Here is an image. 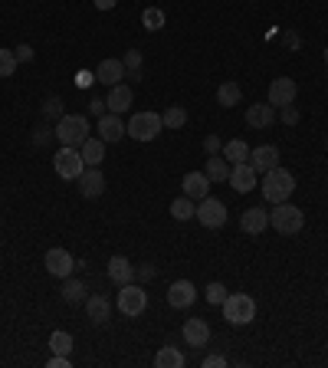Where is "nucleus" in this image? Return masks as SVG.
<instances>
[{"label":"nucleus","instance_id":"obj_1","mask_svg":"<svg viewBox=\"0 0 328 368\" xmlns=\"http://www.w3.org/2000/svg\"><path fill=\"white\" fill-rule=\"evenodd\" d=\"M262 198L269 201V204H282V201L292 198V191H296V174L286 168H272L262 174Z\"/></svg>","mask_w":328,"mask_h":368},{"label":"nucleus","instance_id":"obj_2","mask_svg":"<svg viewBox=\"0 0 328 368\" xmlns=\"http://www.w3.org/2000/svg\"><path fill=\"white\" fill-rule=\"evenodd\" d=\"M269 224L276 234L282 237H296L305 227V214H302L296 204H289V201H282V204H276V208L269 210Z\"/></svg>","mask_w":328,"mask_h":368},{"label":"nucleus","instance_id":"obj_3","mask_svg":"<svg viewBox=\"0 0 328 368\" xmlns=\"http://www.w3.org/2000/svg\"><path fill=\"white\" fill-rule=\"evenodd\" d=\"M56 138L66 148H83V142L89 138V119L85 115H63L56 122Z\"/></svg>","mask_w":328,"mask_h":368},{"label":"nucleus","instance_id":"obj_4","mask_svg":"<svg viewBox=\"0 0 328 368\" xmlns=\"http://www.w3.org/2000/svg\"><path fill=\"white\" fill-rule=\"evenodd\" d=\"M220 309H224V319L230 322V326H250V322L256 319V302L246 293H230Z\"/></svg>","mask_w":328,"mask_h":368},{"label":"nucleus","instance_id":"obj_5","mask_svg":"<svg viewBox=\"0 0 328 368\" xmlns=\"http://www.w3.org/2000/svg\"><path fill=\"white\" fill-rule=\"evenodd\" d=\"M125 129H128V135L135 142H154L161 135V129H164V122H161L158 112H138Z\"/></svg>","mask_w":328,"mask_h":368},{"label":"nucleus","instance_id":"obj_6","mask_svg":"<svg viewBox=\"0 0 328 368\" xmlns=\"http://www.w3.org/2000/svg\"><path fill=\"white\" fill-rule=\"evenodd\" d=\"M53 168H56V174L59 178H66V181H79V174L85 171V161H83V155L75 148H59V155L53 158Z\"/></svg>","mask_w":328,"mask_h":368},{"label":"nucleus","instance_id":"obj_7","mask_svg":"<svg viewBox=\"0 0 328 368\" xmlns=\"http://www.w3.org/2000/svg\"><path fill=\"white\" fill-rule=\"evenodd\" d=\"M119 309H122V316L135 319V316H141V312L148 309V293L135 283H125L122 293H119Z\"/></svg>","mask_w":328,"mask_h":368},{"label":"nucleus","instance_id":"obj_8","mask_svg":"<svg viewBox=\"0 0 328 368\" xmlns=\"http://www.w3.org/2000/svg\"><path fill=\"white\" fill-rule=\"evenodd\" d=\"M197 220L204 227H210V230H217V227H224L226 224V204L224 201H217V198H210L207 194L200 204H197V214H194Z\"/></svg>","mask_w":328,"mask_h":368},{"label":"nucleus","instance_id":"obj_9","mask_svg":"<svg viewBox=\"0 0 328 368\" xmlns=\"http://www.w3.org/2000/svg\"><path fill=\"white\" fill-rule=\"evenodd\" d=\"M43 263H47V273L49 276H59V280L73 276V270H75L73 254H69V250H63V247H53V250H47Z\"/></svg>","mask_w":328,"mask_h":368},{"label":"nucleus","instance_id":"obj_10","mask_svg":"<svg viewBox=\"0 0 328 368\" xmlns=\"http://www.w3.org/2000/svg\"><path fill=\"white\" fill-rule=\"evenodd\" d=\"M250 165H253L256 174H266V171L279 168V148L276 145H260V148L250 151Z\"/></svg>","mask_w":328,"mask_h":368},{"label":"nucleus","instance_id":"obj_11","mask_svg":"<svg viewBox=\"0 0 328 368\" xmlns=\"http://www.w3.org/2000/svg\"><path fill=\"white\" fill-rule=\"evenodd\" d=\"M296 79H289V76H279V79H272L269 83V105H289L296 102Z\"/></svg>","mask_w":328,"mask_h":368},{"label":"nucleus","instance_id":"obj_12","mask_svg":"<svg viewBox=\"0 0 328 368\" xmlns=\"http://www.w3.org/2000/svg\"><path fill=\"white\" fill-rule=\"evenodd\" d=\"M230 188L233 191H240V194H250V191L256 188V171H253V165L250 161H243V165H233L230 168Z\"/></svg>","mask_w":328,"mask_h":368},{"label":"nucleus","instance_id":"obj_13","mask_svg":"<svg viewBox=\"0 0 328 368\" xmlns=\"http://www.w3.org/2000/svg\"><path fill=\"white\" fill-rule=\"evenodd\" d=\"M125 76H128V73H125V63H122V59H102V63L95 66V83H105L109 89L122 83Z\"/></svg>","mask_w":328,"mask_h":368},{"label":"nucleus","instance_id":"obj_14","mask_svg":"<svg viewBox=\"0 0 328 368\" xmlns=\"http://www.w3.org/2000/svg\"><path fill=\"white\" fill-rule=\"evenodd\" d=\"M125 135H128V129H125L122 119H119L115 112H105L102 119H99V138H102L105 145H109V142H112V145L122 142Z\"/></svg>","mask_w":328,"mask_h":368},{"label":"nucleus","instance_id":"obj_15","mask_svg":"<svg viewBox=\"0 0 328 368\" xmlns=\"http://www.w3.org/2000/svg\"><path fill=\"white\" fill-rule=\"evenodd\" d=\"M194 299H197V286L190 283V280H178V283H171L168 302L174 306V309H188V306H194Z\"/></svg>","mask_w":328,"mask_h":368},{"label":"nucleus","instance_id":"obj_16","mask_svg":"<svg viewBox=\"0 0 328 368\" xmlns=\"http://www.w3.org/2000/svg\"><path fill=\"white\" fill-rule=\"evenodd\" d=\"M181 188H184V194L190 201H204L210 194V178H207L204 171H188L184 181H181Z\"/></svg>","mask_w":328,"mask_h":368},{"label":"nucleus","instance_id":"obj_17","mask_svg":"<svg viewBox=\"0 0 328 368\" xmlns=\"http://www.w3.org/2000/svg\"><path fill=\"white\" fill-rule=\"evenodd\" d=\"M266 227H269V210L266 208H246L243 210V218H240V230H243V234L256 237V234H262Z\"/></svg>","mask_w":328,"mask_h":368},{"label":"nucleus","instance_id":"obj_18","mask_svg":"<svg viewBox=\"0 0 328 368\" xmlns=\"http://www.w3.org/2000/svg\"><path fill=\"white\" fill-rule=\"evenodd\" d=\"M181 332H184V342H188L190 349H204L207 342H210V326L204 319H188Z\"/></svg>","mask_w":328,"mask_h":368},{"label":"nucleus","instance_id":"obj_19","mask_svg":"<svg viewBox=\"0 0 328 368\" xmlns=\"http://www.w3.org/2000/svg\"><path fill=\"white\" fill-rule=\"evenodd\" d=\"M272 122H276V105L256 102L246 109V125H250V129H269Z\"/></svg>","mask_w":328,"mask_h":368},{"label":"nucleus","instance_id":"obj_20","mask_svg":"<svg viewBox=\"0 0 328 368\" xmlns=\"http://www.w3.org/2000/svg\"><path fill=\"white\" fill-rule=\"evenodd\" d=\"M79 191H83V198H99L105 191V174L99 168H89L79 174Z\"/></svg>","mask_w":328,"mask_h":368},{"label":"nucleus","instance_id":"obj_21","mask_svg":"<svg viewBox=\"0 0 328 368\" xmlns=\"http://www.w3.org/2000/svg\"><path fill=\"white\" fill-rule=\"evenodd\" d=\"M109 280H115L119 286L131 283L135 280V263H131L128 256H112L109 260Z\"/></svg>","mask_w":328,"mask_h":368},{"label":"nucleus","instance_id":"obj_22","mask_svg":"<svg viewBox=\"0 0 328 368\" xmlns=\"http://www.w3.org/2000/svg\"><path fill=\"white\" fill-rule=\"evenodd\" d=\"M85 316H89V322H95V326H105L109 316H112V306H109L105 296H89V299H85Z\"/></svg>","mask_w":328,"mask_h":368},{"label":"nucleus","instance_id":"obj_23","mask_svg":"<svg viewBox=\"0 0 328 368\" xmlns=\"http://www.w3.org/2000/svg\"><path fill=\"white\" fill-rule=\"evenodd\" d=\"M105 105H109V109H112L115 115L128 112V109H131V89H128L125 83L112 85V89H109V99H105Z\"/></svg>","mask_w":328,"mask_h":368},{"label":"nucleus","instance_id":"obj_24","mask_svg":"<svg viewBox=\"0 0 328 368\" xmlns=\"http://www.w3.org/2000/svg\"><path fill=\"white\" fill-rule=\"evenodd\" d=\"M79 155H83V161L89 165V168H99V165L105 161V142L102 138H85Z\"/></svg>","mask_w":328,"mask_h":368},{"label":"nucleus","instance_id":"obj_25","mask_svg":"<svg viewBox=\"0 0 328 368\" xmlns=\"http://www.w3.org/2000/svg\"><path fill=\"white\" fill-rule=\"evenodd\" d=\"M250 145L243 142V138H233V142L224 145V158L230 161V165H243V161H250Z\"/></svg>","mask_w":328,"mask_h":368},{"label":"nucleus","instance_id":"obj_26","mask_svg":"<svg viewBox=\"0 0 328 368\" xmlns=\"http://www.w3.org/2000/svg\"><path fill=\"white\" fill-rule=\"evenodd\" d=\"M240 99H243V89H240L236 83H224L220 89H217V105H224V109L240 105Z\"/></svg>","mask_w":328,"mask_h":368},{"label":"nucleus","instance_id":"obj_27","mask_svg":"<svg viewBox=\"0 0 328 368\" xmlns=\"http://www.w3.org/2000/svg\"><path fill=\"white\" fill-rule=\"evenodd\" d=\"M154 365L158 368H184V352L174 349V345H164V349L154 355Z\"/></svg>","mask_w":328,"mask_h":368},{"label":"nucleus","instance_id":"obj_28","mask_svg":"<svg viewBox=\"0 0 328 368\" xmlns=\"http://www.w3.org/2000/svg\"><path fill=\"white\" fill-rule=\"evenodd\" d=\"M204 174L210 181H226V178H230V165H226V158H217V155H210V158H207Z\"/></svg>","mask_w":328,"mask_h":368},{"label":"nucleus","instance_id":"obj_29","mask_svg":"<svg viewBox=\"0 0 328 368\" xmlns=\"http://www.w3.org/2000/svg\"><path fill=\"white\" fill-rule=\"evenodd\" d=\"M197 214V204L184 194V198H178V201H171V218L174 220H190Z\"/></svg>","mask_w":328,"mask_h":368},{"label":"nucleus","instance_id":"obj_30","mask_svg":"<svg viewBox=\"0 0 328 368\" xmlns=\"http://www.w3.org/2000/svg\"><path fill=\"white\" fill-rule=\"evenodd\" d=\"M73 336L69 332H63V329H56L53 336H49V349H53V355H69L73 352Z\"/></svg>","mask_w":328,"mask_h":368},{"label":"nucleus","instance_id":"obj_31","mask_svg":"<svg viewBox=\"0 0 328 368\" xmlns=\"http://www.w3.org/2000/svg\"><path fill=\"white\" fill-rule=\"evenodd\" d=\"M161 122H164V129H184V122H188V112H184V105H171V109H164Z\"/></svg>","mask_w":328,"mask_h":368},{"label":"nucleus","instance_id":"obj_32","mask_svg":"<svg viewBox=\"0 0 328 368\" xmlns=\"http://www.w3.org/2000/svg\"><path fill=\"white\" fill-rule=\"evenodd\" d=\"M141 27L151 30V33L161 30V27H164V10H161V7H148L145 13H141Z\"/></svg>","mask_w":328,"mask_h":368},{"label":"nucleus","instance_id":"obj_33","mask_svg":"<svg viewBox=\"0 0 328 368\" xmlns=\"http://www.w3.org/2000/svg\"><path fill=\"white\" fill-rule=\"evenodd\" d=\"M63 299L66 302H83L85 299V286L79 283V280H69V276H66V283H63Z\"/></svg>","mask_w":328,"mask_h":368},{"label":"nucleus","instance_id":"obj_34","mask_svg":"<svg viewBox=\"0 0 328 368\" xmlns=\"http://www.w3.org/2000/svg\"><path fill=\"white\" fill-rule=\"evenodd\" d=\"M13 69H17V53L13 49H0V79L13 76Z\"/></svg>","mask_w":328,"mask_h":368},{"label":"nucleus","instance_id":"obj_35","mask_svg":"<svg viewBox=\"0 0 328 368\" xmlns=\"http://www.w3.org/2000/svg\"><path fill=\"white\" fill-rule=\"evenodd\" d=\"M122 63H125V73H131V79H138V73H141V53L138 49H128Z\"/></svg>","mask_w":328,"mask_h":368},{"label":"nucleus","instance_id":"obj_36","mask_svg":"<svg viewBox=\"0 0 328 368\" xmlns=\"http://www.w3.org/2000/svg\"><path fill=\"white\" fill-rule=\"evenodd\" d=\"M226 286L224 283H210L207 286V302H210V306H224V299H226Z\"/></svg>","mask_w":328,"mask_h":368},{"label":"nucleus","instance_id":"obj_37","mask_svg":"<svg viewBox=\"0 0 328 368\" xmlns=\"http://www.w3.org/2000/svg\"><path fill=\"white\" fill-rule=\"evenodd\" d=\"M43 115H47V119H63V99H56V95H53V99H47V102H43Z\"/></svg>","mask_w":328,"mask_h":368},{"label":"nucleus","instance_id":"obj_38","mask_svg":"<svg viewBox=\"0 0 328 368\" xmlns=\"http://www.w3.org/2000/svg\"><path fill=\"white\" fill-rule=\"evenodd\" d=\"M53 135H56L53 129H47V125H37V129H33V145H47Z\"/></svg>","mask_w":328,"mask_h":368},{"label":"nucleus","instance_id":"obj_39","mask_svg":"<svg viewBox=\"0 0 328 368\" xmlns=\"http://www.w3.org/2000/svg\"><path fill=\"white\" fill-rule=\"evenodd\" d=\"M279 109H282V122H286V125H296V122H299V109H296V102L279 105Z\"/></svg>","mask_w":328,"mask_h":368},{"label":"nucleus","instance_id":"obj_40","mask_svg":"<svg viewBox=\"0 0 328 368\" xmlns=\"http://www.w3.org/2000/svg\"><path fill=\"white\" fill-rule=\"evenodd\" d=\"M13 53H17V63H33V57H37V53H33V47H27V43H23V47H17Z\"/></svg>","mask_w":328,"mask_h":368},{"label":"nucleus","instance_id":"obj_41","mask_svg":"<svg viewBox=\"0 0 328 368\" xmlns=\"http://www.w3.org/2000/svg\"><path fill=\"white\" fill-rule=\"evenodd\" d=\"M95 83V73H75V85H79V89H85V85H92Z\"/></svg>","mask_w":328,"mask_h":368},{"label":"nucleus","instance_id":"obj_42","mask_svg":"<svg viewBox=\"0 0 328 368\" xmlns=\"http://www.w3.org/2000/svg\"><path fill=\"white\" fill-rule=\"evenodd\" d=\"M204 148H207V155H217V151H220V138H217V135H207Z\"/></svg>","mask_w":328,"mask_h":368},{"label":"nucleus","instance_id":"obj_43","mask_svg":"<svg viewBox=\"0 0 328 368\" xmlns=\"http://www.w3.org/2000/svg\"><path fill=\"white\" fill-rule=\"evenodd\" d=\"M204 368H226V359H224V355H207Z\"/></svg>","mask_w":328,"mask_h":368},{"label":"nucleus","instance_id":"obj_44","mask_svg":"<svg viewBox=\"0 0 328 368\" xmlns=\"http://www.w3.org/2000/svg\"><path fill=\"white\" fill-rule=\"evenodd\" d=\"M47 368H69V355H53L47 362Z\"/></svg>","mask_w":328,"mask_h":368},{"label":"nucleus","instance_id":"obj_45","mask_svg":"<svg viewBox=\"0 0 328 368\" xmlns=\"http://www.w3.org/2000/svg\"><path fill=\"white\" fill-rule=\"evenodd\" d=\"M105 109H109V105H105L102 99H92V102H89V112H92V115H99V119H102V115H105Z\"/></svg>","mask_w":328,"mask_h":368},{"label":"nucleus","instance_id":"obj_46","mask_svg":"<svg viewBox=\"0 0 328 368\" xmlns=\"http://www.w3.org/2000/svg\"><path fill=\"white\" fill-rule=\"evenodd\" d=\"M92 4H95V10H115L119 0H92Z\"/></svg>","mask_w":328,"mask_h":368},{"label":"nucleus","instance_id":"obj_47","mask_svg":"<svg viewBox=\"0 0 328 368\" xmlns=\"http://www.w3.org/2000/svg\"><path fill=\"white\" fill-rule=\"evenodd\" d=\"M154 273H158V270H154V266H151V263H145V266H141V280H151V276H154Z\"/></svg>","mask_w":328,"mask_h":368},{"label":"nucleus","instance_id":"obj_48","mask_svg":"<svg viewBox=\"0 0 328 368\" xmlns=\"http://www.w3.org/2000/svg\"><path fill=\"white\" fill-rule=\"evenodd\" d=\"M325 63H328V47H325Z\"/></svg>","mask_w":328,"mask_h":368}]
</instances>
